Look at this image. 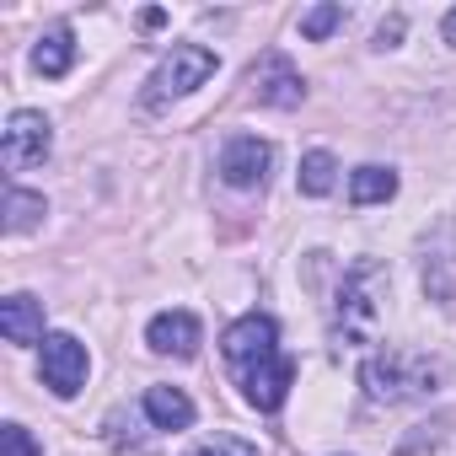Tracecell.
<instances>
[{
  "label": "cell",
  "mask_w": 456,
  "mask_h": 456,
  "mask_svg": "<svg viewBox=\"0 0 456 456\" xmlns=\"http://www.w3.org/2000/svg\"><path fill=\"white\" fill-rule=\"evenodd\" d=\"M381 301H387V269L376 258H360L333 301V338L338 344H376L381 333Z\"/></svg>",
  "instance_id": "obj_1"
},
{
  "label": "cell",
  "mask_w": 456,
  "mask_h": 456,
  "mask_svg": "<svg viewBox=\"0 0 456 456\" xmlns=\"http://www.w3.org/2000/svg\"><path fill=\"white\" fill-rule=\"evenodd\" d=\"M440 381V365L429 354H413V349H381L360 365V387L370 403H424Z\"/></svg>",
  "instance_id": "obj_2"
},
{
  "label": "cell",
  "mask_w": 456,
  "mask_h": 456,
  "mask_svg": "<svg viewBox=\"0 0 456 456\" xmlns=\"http://www.w3.org/2000/svg\"><path fill=\"white\" fill-rule=\"evenodd\" d=\"M215 70H220V60H215L204 44H172V54L151 70V81H145V92H140V108H145V113H161L167 102H177V97H188L193 86H204Z\"/></svg>",
  "instance_id": "obj_3"
},
{
  "label": "cell",
  "mask_w": 456,
  "mask_h": 456,
  "mask_svg": "<svg viewBox=\"0 0 456 456\" xmlns=\"http://www.w3.org/2000/svg\"><path fill=\"white\" fill-rule=\"evenodd\" d=\"M220 354H225V365H232V376H248L253 365L285 354V349H280V328H274V317H264V312L237 317L232 328L220 333Z\"/></svg>",
  "instance_id": "obj_4"
},
{
  "label": "cell",
  "mask_w": 456,
  "mask_h": 456,
  "mask_svg": "<svg viewBox=\"0 0 456 456\" xmlns=\"http://www.w3.org/2000/svg\"><path fill=\"white\" fill-rule=\"evenodd\" d=\"M54 151V124L38 113V108H17L6 118V134H0V161L6 172H28V167H44Z\"/></svg>",
  "instance_id": "obj_5"
},
{
  "label": "cell",
  "mask_w": 456,
  "mask_h": 456,
  "mask_svg": "<svg viewBox=\"0 0 456 456\" xmlns=\"http://www.w3.org/2000/svg\"><path fill=\"white\" fill-rule=\"evenodd\" d=\"M86 370H92V360H86V344H81L76 333H49V338H44L38 376H44V387H49L54 397H76V392L86 387Z\"/></svg>",
  "instance_id": "obj_6"
},
{
  "label": "cell",
  "mask_w": 456,
  "mask_h": 456,
  "mask_svg": "<svg viewBox=\"0 0 456 456\" xmlns=\"http://www.w3.org/2000/svg\"><path fill=\"white\" fill-rule=\"evenodd\" d=\"M269 172H274V145L269 140H258V134H237V140H225V151H220V183L225 188H264L269 183Z\"/></svg>",
  "instance_id": "obj_7"
},
{
  "label": "cell",
  "mask_w": 456,
  "mask_h": 456,
  "mask_svg": "<svg viewBox=\"0 0 456 456\" xmlns=\"http://www.w3.org/2000/svg\"><path fill=\"white\" fill-rule=\"evenodd\" d=\"M248 86H253V97L264 102V108H301V97H306V81H301V70L280 54V49H269L264 60H253V70H248Z\"/></svg>",
  "instance_id": "obj_8"
},
{
  "label": "cell",
  "mask_w": 456,
  "mask_h": 456,
  "mask_svg": "<svg viewBox=\"0 0 456 456\" xmlns=\"http://www.w3.org/2000/svg\"><path fill=\"white\" fill-rule=\"evenodd\" d=\"M237 387H242V397H248L258 413H280L285 397H290V387H296V360H290V354H274V360L253 365L248 376H237Z\"/></svg>",
  "instance_id": "obj_9"
},
{
  "label": "cell",
  "mask_w": 456,
  "mask_h": 456,
  "mask_svg": "<svg viewBox=\"0 0 456 456\" xmlns=\"http://www.w3.org/2000/svg\"><path fill=\"white\" fill-rule=\"evenodd\" d=\"M145 344H151L156 354L193 360V354H199V344H204V328H199V317H193V312H161V317H151Z\"/></svg>",
  "instance_id": "obj_10"
},
{
  "label": "cell",
  "mask_w": 456,
  "mask_h": 456,
  "mask_svg": "<svg viewBox=\"0 0 456 456\" xmlns=\"http://www.w3.org/2000/svg\"><path fill=\"white\" fill-rule=\"evenodd\" d=\"M0 333H6V344H44L49 338L44 333V301L28 296V290L6 296L0 301Z\"/></svg>",
  "instance_id": "obj_11"
},
{
  "label": "cell",
  "mask_w": 456,
  "mask_h": 456,
  "mask_svg": "<svg viewBox=\"0 0 456 456\" xmlns=\"http://www.w3.org/2000/svg\"><path fill=\"white\" fill-rule=\"evenodd\" d=\"M145 419L156 429H188L193 424V397L183 387H151L145 392Z\"/></svg>",
  "instance_id": "obj_12"
},
{
  "label": "cell",
  "mask_w": 456,
  "mask_h": 456,
  "mask_svg": "<svg viewBox=\"0 0 456 456\" xmlns=\"http://www.w3.org/2000/svg\"><path fill=\"white\" fill-rule=\"evenodd\" d=\"M76 65V33L70 28H49L38 44H33V70L38 76H65Z\"/></svg>",
  "instance_id": "obj_13"
},
{
  "label": "cell",
  "mask_w": 456,
  "mask_h": 456,
  "mask_svg": "<svg viewBox=\"0 0 456 456\" xmlns=\"http://www.w3.org/2000/svg\"><path fill=\"white\" fill-rule=\"evenodd\" d=\"M392 193H397V172H392V167H376V161H370V167H360V172L349 177V199H354V204H387Z\"/></svg>",
  "instance_id": "obj_14"
},
{
  "label": "cell",
  "mask_w": 456,
  "mask_h": 456,
  "mask_svg": "<svg viewBox=\"0 0 456 456\" xmlns=\"http://www.w3.org/2000/svg\"><path fill=\"white\" fill-rule=\"evenodd\" d=\"M49 215V204H44V193H28V188H6V232L12 237H28L33 225Z\"/></svg>",
  "instance_id": "obj_15"
},
{
  "label": "cell",
  "mask_w": 456,
  "mask_h": 456,
  "mask_svg": "<svg viewBox=\"0 0 456 456\" xmlns=\"http://www.w3.org/2000/svg\"><path fill=\"white\" fill-rule=\"evenodd\" d=\"M333 183H338V161L328 151H306L301 156V193L322 199V193H333Z\"/></svg>",
  "instance_id": "obj_16"
},
{
  "label": "cell",
  "mask_w": 456,
  "mask_h": 456,
  "mask_svg": "<svg viewBox=\"0 0 456 456\" xmlns=\"http://www.w3.org/2000/svg\"><path fill=\"white\" fill-rule=\"evenodd\" d=\"M333 28H344V6H312L301 17V38H312V44H322Z\"/></svg>",
  "instance_id": "obj_17"
},
{
  "label": "cell",
  "mask_w": 456,
  "mask_h": 456,
  "mask_svg": "<svg viewBox=\"0 0 456 456\" xmlns=\"http://www.w3.org/2000/svg\"><path fill=\"white\" fill-rule=\"evenodd\" d=\"M193 456H258V445H248V440H237V435H215V440H204Z\"/></svg>",
  "instance_id": "obj_18"
},
{
  "label": "cell",
  "mask_w": 456,
  "mask_h": 456,
  "mask_svg": "<svg viewBox=\"0 0 456 456\" xmlns=\"http://www.w3.org/2000/svg\"><path fill=\"white\" fill-rule=\"evenodd\" d=\"M0 451H6V456H38V440L22 424H6V429H0Z\"/></svg>",
  "instance_id": "obj_19"
},
{
  "label": "cell",
  "mask_w": 456,
  "mask_h": 456,
  "mask_svg": "<svg viewBox=\"0 0 456 456\" xmlns=\"http://www.w3.org/2000/svg\"><path fill=\"white\" fill-rule=\"evenodd\" d=\"M397 38H403V17H392V22L376 28V49H397Z\"/></svg>",
  "instance_id": "obj_20"
},
{
  "label": "cell",
  "mask_w": 456,
  "mask_h": 456,
  "mask_svg": "<svg viewBox=\"0 0 456 456\" xmlns=\"http://www.w3.org/2000/svg\"><path fill=\"white\" fill-rule=\"evenodd\" d=\"M445 44H456V6L445 12Z\"/></svg>",
  "instance_id": "obj_21"
}]
</instances>
